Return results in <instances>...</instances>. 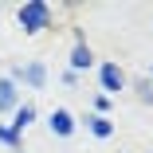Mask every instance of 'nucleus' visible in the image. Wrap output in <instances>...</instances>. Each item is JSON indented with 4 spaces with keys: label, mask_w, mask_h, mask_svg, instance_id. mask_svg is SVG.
Returning <instances> with one entry per match:
<instances>
[{
    "label": "nucleus",
    "mask_w": 153,
    "mask_h": 153,
    "mask_svg": "<svg viewBox=\"0 0 153 153\" xmlns=\"http://www.w3.org/2000/svg\"><path fill=\"white\" fill-rule=\"evenodd\" d=\"M16 20H20V27L27 36H36V32H43V27H51V8L43 4V0H27V4L16 12Z\"/></svg>",
    "instance_id": "1"
},
{
    "label": "nucleus",
    "mask_w": 153,
    "mask_h": 153,
    "mask_svg": "<svg viewBox=\"0 0 153 153\" xmlns=\"http://www.w3.org/2000/svg\"><path fill=\"white\" fill-rule=\"evenodd\" d=\"M98 82H102V90H106V98H114V94L126 90V71H122L118 63H102V67H98Z\"/></svg>",
    "instance_id": "2"
},
{
    "label": "nucleus",
    "mask_w": 153,
    "mask_h": 153,
    "mask_svg": "<svg viewBox=\"0 0 153 153\" xmlns=\"http://www.w3.org/2000/svg\"><path fill=\"white\" fill-rule=\"evenodd\" d=\"M47 126H51L55 137H71V134H75V114H71V110H51Z\"/></svg>",
    "instance_id": "3"
},
{
    "label": "nucleus",
    "mask_w": 153,
    "mask_h": 153,
    "mask_svg": "<svg viewBox=\"0 0 153 153\" xmlns=\"http://www.w3.org/2000/svg\"><path fill=\"white\" fill-rule=\"evenodd\" d=\"M32 122H36V106H32V102H24V106H16V118H12V126H8V130L20 137L27 126H32Z\"/></svg>",
    "instance_id": "4"
},
{
    "label": "nucleus",
    "mask_w": 153,
    "mask_h": 153,
    "mask_svg": "<svg viewBox=\"0 0 153 153\" xmlns=\"http://www.w3.org/2000/svg\"><path fill=\"white\" fill-rule=\"evenodd\" d=\"M16 79H24L27 86H36V90H39V86H43V79H47V71H43V63H27V67H20V71H16Z\"/></svg>",
    "instance_id": "5"
},
{
    "label": "nucleus",
    "mask_w": 153,
    "mask_h": 153,
    "mask_svg": "<svg viewBox=\"0 0 153 153\" xmlns=\"http://www.w3.org/2000/svg\"><path fill=\"white\" fill-rule=\"evenodd\" d=\"M90 63H94V51H90L86 43H75V51H71V71H86Z\"/></svg>",
    "instance_id": "6"
},
{
    "label": "nucleus",
    "mask_w": 153,
    "mask_h": 153,
    "mask_svg": "<svg viewBox=\"0 0 153 153\" xmlns=\"http://www.w3.org/2000/svg\"><path fill=\"white\" fill-rule=\"evenodd\" d=\"M86 130L94 134V137H110V134H114V126H110L106 114H90V118H86Z\"/></svg>",
    "instance_id": "7"
},
{
    "label": "nucleus",
    "mask_w": 153,
    "mask_h": 153,
    "mask_svg": "<svg viewBox=\"0 0 153 153\" xmlns=\"http://www.w3.org/2000/svg\"><path fill=\"white\" fill-rule=\"evenodd\" d=\"M0 106H4V110H16V82L12 79H0Z\"/></svg>",
    "instance_id": "8"
},
{
    "label": "nucleus",
    "mask_w": 153,
    "mask_h": 153,
    "mask_svg": "<svg viewBox=\"0 0 153 153\" xmlns=\"http://www.w3.org/2000/svg\"><path fill=\"white\" fill-rule=\"evenodd\" d=\"M134 90H137V98H141V102H149V106H153V79H137V82H134Z\"/></svg>",
    "instance_id": "9"
},
{
    "label": "nucleus",
    "mask_w": 153,
    "mask_h": 153,
    "mask_svg": "<svg viewBox=\"0 0 153 153\" xmlns=\"http://www.w3.org/2000/svg\"><path fill=\"white\" fill-rule=\"evenodd\" d=\"M0 141H4L8 149H16V145H20V137H16V134H12L8 126H0Z\"/></svg>",
    "instance_id": "10"
},
{
    "label": "nucleus",
    "mask_w": 153,
    "mask_h": 153,
    "mask_svg": "<svg viewBox=\"0 0 153 153\" xmlns=\"http://www.w3.org/2000/svg\"><path fill=\"white\" fill-rule=\"evenodd\" d=\"M149 79H153V71H149Z\"/></svg>",
    "instance_id": "11"
}]
</instances>
